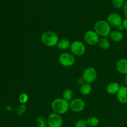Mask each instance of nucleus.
Wrapping results in <instances>:
<instances>
[{"label": "nucleus", "mask_w": 127, "mask_h": 127, "mask_svg": "<svg viewBox=\"0 0 127 127\" xmlns=\"http://www.w3.org/2000/svg\"><path fill=\"white\" fill-rule=\"evenodd\" d=\"M107 21L110 26L117 28L118 27L122 25L123 20L121 16L119 14L114 12V13L110 14L107 16Z\"/></svg>", "instance_id": "9d476101"}, {"label": "nucleus", "mask_w": 127, "mask_h": 127, "mask_svg": "<svg viewBox=\"0 0 127 127\" xmlns=\"http://www.w3.org/2000/svg\"><path fill=\"white\" fill-rule=\"evenodd\" d=\"M71 52L74 56L81 57L85 54L86 46L81 41L76 40L71 43Z\"/></svg>", "instance_id": "39448f33"}, {"label": "nucleus", "mask_w": 127, "mask_h": 127, "mask_svg": "<svg viewBox=\"0 0 127 127\" xmlns=\"http://www.w3.org/2000/svg\"><path fill=\"white\" fill-rule=\"evenodd\" d=\"M125 84H126V85L127 86V74L125 75Z\"/></svg>", "instance_id": "cd10ccee"}, {"label": "nucleus", "mask_w": 127, "mask_h": 127, "mask_svg": "<svg viewBox=\"0 0 127 127\" xmlns=\"http://www.w3.org/2000/svg\"><path fill=\"white\" fill-rule=\"evenodd\" d=\"M116 95L119 102L127 104V86H120Z\"/></svg>", "instance_id": "9b49d317"}, {"label": "nucleus", "mask_w": 127, "mask_h": 127, "mask_svg": "<svg viewBox=\"0 0 127 127\" xmlns=\"http://www.w3.org/2000/svg\"><path fill=\"white\" fill-rule=\"evenodd\" d=\"M116 69L121 74H127V58H122L117 62Z\"/></svg>", "instance_id": "f8f14e48"}, {"label": "nucleus", "mask_w": 127, "mask_h": 127, "mask_svg": "<svg viewBox=\"0 0 127 127\" xmlns=\"http://www.w3.org/2000/svg\"><path fill=\"white\" fill-rule=\"evenodd\" d=\"M63 98L66 101H71L74 97V93L73 91L69 88H66L63 91Z\"/></svg>", "instance_id": "f3484780"}, {"label": "nucleus", "mask_w": 127, "mask_h": 127, "mask_svg": "<svg viewBox=\"0 0 127 127\" xmlns=\"http://www.w3.org/2000/svg\"><path fill=\"white\" fill-rule=\"evenodd\" d=\"M85 108V102L80 98L73 99L69 103V109L74 112H80Z\"/></svg>", "instance_id": "1a4fd4ad"}, {"label": "nucleus", "mask_w": 127, "mask_h": 127, "mask_svg": "<svg viewBox=\"0 0 127 127\" xmlns=\"http://www.w3.org/2000/svg\"><path fill=\"white\" fill-rule=\"evenodd\" d=\"M120 88V86L119 85V83L116 82H113L110 83L107 86L106 91L107 93L110 95H115L119 91V89Z\"/></svg>", "instance_id": "ddd939ff"}, {"label": "nucleus", "mask_w": 127, "mask_h": 127, "mask_svg": "<svg viewBox=\"0 0 127 127\" xmlns=\"http://www.w3.org/2000/svg\"><path fill=\"white\" fill-rule=\"evenodd\" d=\"M123 9H124V12L125 14V16L127 17V0L125 1V4H124V6L123 7Z\"/></svg>", "instance_id": "b1692460"}, {"label": "nucleus", "mask_w": 127, "mask_h": 127, "mask_svg": "<svg viewBox=\"0 0 127 127\" xmlns=\"http://www.w3.org/2000/svg\"><path fill=\"white\" fill-rule=\"evenodd\" d=\"M71 43L67 38H62L58 40L57 47L61 50H66L68 48H70Z\"/></svg>", "instance_id": "2eb2a0df"}, {"label": "nucleus", "mask_w": 127, "mask_h": 127, "mask_svg": "<svg viewBox=\"0 0 127 127\" xmlns=\"http://www.w3.org/2000/svg\"><path fill=\"white\" fill-rule=\"evenodd\" d=\"M122 26L123 27H124V30H126V31H127V17L123 21Z\"/></svg>", "instance_id": "393cba45"}, {"label": "nucleus", "mask_w": 127, "mask_h": 127, "mask_svg": "<svg viewBox=\"0 0 127 127\" xmlns=\"http://www.w3.org/2000/svg\"><path fill=\"white\" fill-rule=\"evenodd\" d=\"M117 29H118V31H120V32H122V31L123 30H124V27H123L122 25H121V26H119V27H118Z\"/></svg>", "instance_id": "bb28decb"}, {"label": "nucleus", "mask_w": 127, "mask_h": 127, "mask_svg": "<svg viewBox=\"0 0 127 127\" xmlns=\"http://www.w3.org/2000/svg\"><path fill=\"white\" fill-rule=\"evenodd\" d=\"M82 78H83L85 83L91 84L96 80L97 78V72L93 67H89L84 71Z\"/></svg>", "instance_id": "423d86ee"}, {"label": "nucleus", "mask_w": 127, "mask_h": 127, "mask_svg": "<svg viewBox=\"0 0 127 127\" xmlns=\"http://www.w3.org/2000/svg\"><path fill=\"white\" fill-rule=\"evenodd\" d=\"M58 40V35L53 31H45L41 35V41L42 43L47 47H52L57 46Z\"/></svg>", "instance_id": "f03ea898"}, {"label": "nucleus", "mask_w": 127, "mask_h": 127, "mask_svg": "<svg viewBox=\"0 0 127 127\" xmlns=\"http://www.w3.org/2000/svg\"><path fill=\"white\" fill-rule=\"evenodd\" d=\"M109 37L111 38L112 40H113L114 42H119L123 40L124 35H123L122 32L118 31V30H115V31L110 32V34H109Z\"/></svg>", "instance_id": "4468645a"}, {"label": "nucleus", "mask_w": 127, "mask_h": 127, "mask_svg": "<svg viewBox=\"0 0 127 127\" xmlns=\"http://www.w3.org/2000/svg\"><path fill=\"white\" fill-rule=\"evenodd\" d=\"M125 0H112V3L113 6L116 9H121L124 7V4H125Z\"/></svg>", "instance_id": "412c9836"}, {"label": "nucleus", "mask_w": 127, "mask_h": 127, "mask_svg": "<svg viewBox=\"0 0 127 127\" xmlns=\"http://www.w3.org/2000/svg\"><path fill=\"white\" fill-rule=\"evenodd\" d=\"M48 127H62L63 125V119L60 114L52 113L47 118Z\"/></svg>", "instance_id": "0eeeda50"}, {"label": "nucleus", "mask_w": 127, "mask_h": 127, "mask_svg": "<svg viewBox=\"0 0 127 127\" xmlns=\"http://www.w3.org/2000/svg\"><path fill=\"white\" fill-rule=\"evenodd\" d=\"M51 106L55 113L63 115L66 114L69 110V103L63 98H57L53 100Z\"/></svg>", "instance_id": "f257e3e1"}, {"label": "nucleus", "mask_w": 127, "mask_h": 127, "mask_svg": "<svg viewBox=\"0 0 127 127\" xmlns=\"http://www.w3.org/2000/svg\"><path fill=\"white\" fill-rule=\"evenodd\" d=\"M84 40L89 45H95L98 44L99 39V35L94 31H87L84 34Z\"/></svg>", "instance_id": "6e6552de"}, {"label": "nucleus", "mask_w": 127, "mask_h": 127, "mask_svg": "<svg viewBox=\"0 0 127 127\" xmlns=\"http://www.w3.org/2000/svg\"><path fill=\"white\" fill-rule=\"evenodd\" d=\"M88 126L86 120L84 119H80L76 122L74 127H88Z\"/></svg>", "instance_id": "4be33fe9"}, {"label": "nucleus", "mask_w": 127, "mask_h": 127, "mask_svg": "<svg viewBox=\"0 0 127 127\" xmlns=\"http://www.w3.org/2000/svg\"><path fill=\"white\" fill-rule=\"evenodd\" d=\"M80 93L83 95H89L92 91V86L91 84L88 83H84L82 84L79 89Z\"/></svg>", "instance_id": "dca6fc26"}, {"label": "nucleus", "mask_w": 127, "mask_h": 127, "mask_svg": "<svg viewBox=\"0 0 127 127\" xmlns=\"http://www.w3.org/2000/svg\"><path fill=\"white\" fill-rule=\"evenodd\" d=\"M19 102L21 103V104H24L28 101L29 97L28 95H27V94H25V93H22V94L19 95Z\"/></svg>", "instance_id": "5701e85b"}, {"label": "nucleus", "mask_w": 127, "mask_h": 127, "mask_svg": "<svg viewBox=\"0 0 127 127\" xmlns=\"http://www.w3.org/2000/svg\"><path fill=\"white\" fill-rule=\"evenodd\" d=\"M58 62L61 65L64 67H70L74 64L76 59L72 53L64 52L62 53L58 58Z\"/></svg>", "instance_id": "20e7f679"}, {"label": "nucleus", "mask_w": 127, "mask_h": 127, "mask_svg": "<svg viewBox=\"0 0 127 127\" xmlns=\"http://www.w3.org/2000/svg\"><path fill=\"white\" fill-rule=\"evenodd\" d=\"M77 83H78V84H79V85L81 86L82 84H83L84 83H85V81H84V80L83 79V78H80L78 79V81H77Z\"/></svg>", "instance_id": "a878e982"}, {"label": "nucleus", "mask_w": 127, "mask_h": 127, "mask_svg": "<svg viewBox=\"0 0 127 127\" xmlns=\"http://www.w3.org/2000/svg\"><path fill=\"white\" fill-rule=\"evenodd\" d=\"M98 45L101 49L107 50L110 47V41L107 38V37H102L99 39Z\"/></svg>", "instance_id": "a211bd4d"}, {"label": "nucleus", "mask_w": 127, "mask_h": 127, "mask_svg": "<svg viewBox=\"0 0 127 127\" xmlns=\"http://www.w3.org/2000/svg\"><path fill=\"white\" fill-rule=\"evenodd\" d=\"M88 125L90 127H95L99 124V120L96 117H90L86 120Z\"/></svg>", "instance_id": "6ab92c4d"}, {"label": "nucleus", "mask_w": 127, "mask_h": 127, "mask_svg": "<svg viewBox=\"0 0 127 127\" xmlns=\"http://www.w3.org/2000/svg\"><path fill=\"white\" fill-rule=\"evenodd\" d=\"M37 127H48L47 119L43 116H39L37 119Z\"/></svg>", "instance_id": "aec40b11"}, {"label": "nucleus", "mask_w": 127, "mask_h": 127, "mask_svg": "<svg viewBox=\"0 0 127 127\" xmlns=\"http://www.w3.org/2000/svg\"><path fill=\"white\" fill-rule=\"evenodd\" d=\"M94 31L102 37H107L111 32V26L107 21L100 20L97 21L94 26Z\"/></svg>", "instance_id": "7ed1b4c3"}]
</instances>
